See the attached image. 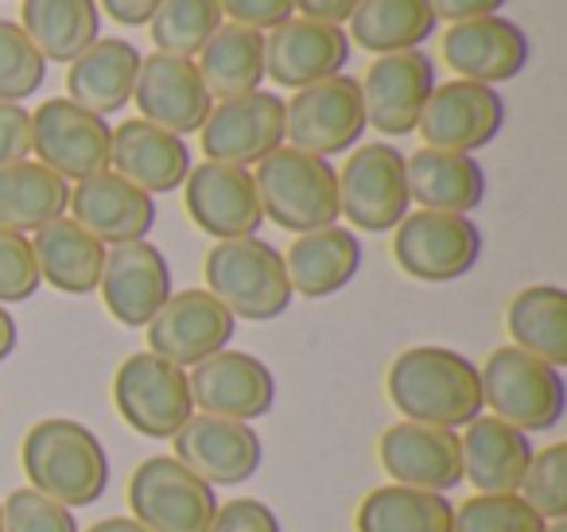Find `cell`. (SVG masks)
<instances>
[{"mask_svg":"<svg viewBox=\"0 0 567 532\" xmlns=\"http://www.w3.org/2000/svg\"><path fill=\"white\" fill-rule=\"evenodd\" d=\"M393 408L412 423L458 431L486 412L482 374L466 354L447 346H412L393 358L385 374Z\"/></svg>","mask_w":567,"mask_h":532,"instance_id":"obj_1","label":"cell"},{"mask_svg":"<svg viewBox=\"0 0 567 532\" xmlns=\"http://www.w3.org/2000/svg\"><path fill=\"white\" fill-rule=\"evenodd\" d=\"M20 462L32 490L55 498L59 505L79 509L94 505L110 485V459L105 447L86 423L51 416L28 428Z\"/></svg>","mask_w":567,"mask_h":532,"instance_id":"obj_2","label":"cell"},{"mask_svg":"<svg viewBox=\"0 0 567 532\" xmlns=\"http://www.w3.org/2000/svg\"><path fill=\"white\" fill-rule=\"evenodd\" d=\"M260 211L268 222L292 234L339 226V172L331 160L300 152L292 144H280L272 156H265L252 172Z\"/></svg>","mask_w":567,"mask_h":532,"instance_id":"obj_3","label":"cell"},{"mask_svg":"<svg viewBox=\"0 0 567 532\" xmlns=\"http://www.w3.org/2000/svg\"><path fill=\"white\" fill-rule=\"evenodd\" d=\"M206 291L234 319L268 323L280 319L292 304V284L284 273V253L260 237L218 242L206 253Z\"/></svg>","mask_w":567,"mask_h":532,"instance_id":"obj_4","label":"cell"},{"mask_svg":"<svg viewBox=\"0 0 567 532\" xmlns=\"http://www.w3.org/2000/svg\"><path fill=\"white\" fill-rule=\"evenodd\" d=\"M482 374V405L497 420L513 423L517 431H551L564 420L567 389L564 374L517 346H497L478 366Z\"/></svg>","mask_w":567,"mask_h":532,"instance_id":"obj_5","label":"cell"},{"mask_svg":"<svg viewBox=\"0 0 567 532\" xmlns=\"http://www.w3.org/2000/svg\"><path fill=\"white\" fill-rule=\"evenodd\" d=\"M113 405L121 420L144 439H172L195 416L187 369L172 366L159 354H128L113 374Z\"/></svg>","mask_w":567,"mask_h":532,"instance_id":"obj_6","label":"cell"},{"mask_svg":"<svg viewBox=\"0 0 567 532\" xmlns=\"http://www.w3.org/2000/svg\"><path fill=\"white\" fill-rule=\"evenodd\" d=\"M218 505L214 485L190 474L175 454H152L128 478L133 521L148 532H206Z\"/></svg>","mask_w":567,"mask_h":532,"instance_id":"obj_7","label":"cell"},{"mask_svg":"<svg viewBox=\"0 0 567 532\" xmlns=\"http://www.w3.org/2000/svg\"><path fill=\"white\" fill-rule=\"evenodd\" d=\"M365 133L362 86L350 74H334L316 86L296 90L292 102H284V141L311 156H342Z\"/></svg>","mask_w":567,"mask_h":532,"instance_id":"obj_8","label":"cell"},{"mask_svg":"<svg viewBox=\"0 0 567 532\" xmlns=\"http://www.w3.org/2000/svg\"><path fill=\"white\" fill-rule=\"evenodd\" d=\"M393 257L412 280L447 284L478 265L482 234L466 214L416 211L393 229Z\"/></svg>","mask_w":567,"mask_h":532,"instance_id":"obj_9","label":"cell"},{"mask_svg":"<svg viewBox=\"0 0 567 532\" xmlns=\"http://www.w3.org/2000/svg\"><path fill=\"white\" fill-rule=\"evenodd\" d=\"M409 180H404V152L393 144H362L350 152L339 172V214L362 234L396 229L409 214Z\"/></svg>","mask_w":567,"mask_h":532,"instance_id":"obj_10","label":"cell"},{"mask_svg":"<svg viewBox=\"0 0 567 532\" xmlns=\"http://www.w3.org/2000/svg\"><path fill=\"white\" fill-rule=\"evenodd\" d=\"M110 121L74 105L71 98H51L32 113V152L66 183L110 172Z\"/></svg>","mask_w":567,"mask_h":532,"instance_id":"obj_11","label":"cell"},{"mask_svg":"<svg viewBox=\"0 0 567 532\" xmlns=\"http://www.w3.org/2000/svg\"><path fill=\"white\" fill-rule=\"evenodd\" d=\"M198 141L210 164H260L284 144V98L272 90H252L229 102H214L210 117L198 129Z\"/></svg>","mask_w":567,"mask_h":532,"instance_id":"obj_12","label":"cell"},{"mask_svg":"<svg viewBox=\"0 0 567 532\" xmlns=\"http://www.w3.org/2000/svg\"><path fill=\"white\" fill-rule=\"evenodd\" d=\"M505 125V102L494 86L482 82H435L424 113H420L416 133L424 136V149L463 152L474 156L486 149Z\"/></svg>","mask_w":567,"mask_h":532,"instance_id":"obj_13","label":"cell"},{"mask_svg":"<svg viewBox=\"0 0 567 532\" xmlns=\"http://www.w3.org/2000/svg\"><path fill=\"white\" fill-rule=\"evenodd\" d=\"M234 330L237 319L206 288L172 291L148 323V350L179 369H195L218 350H229Z\"/></svg>","mask_w":567,"mask_h":532,"instance_id":"obj_14","label":"cell"},{"mask_svg":"<svg viewBox=\"0 0 567 532\" xmlns=\"http://www.w3.org/2000/svg\"><path fill=\"white\" fill-rule=\"evenodd\" d=\"M183 206H187L190 222L218 242L257 237L260 222H265L249 167L210 164V160L190 164L187 180H183Z\"/></svg>","mask_w":567,"mask_h":532,"instance_id":"obj_15","label":"cell"},{"mask_svg":"<svg viewBox=\"0 0 567 532\" xmlns=\"http://www.w3.org/2000/svg\"><path fill=\"white\" fill-rule=\"evenodd\" d=\"M358 86H362L365 125H373L381 136H409L416 133L420 113L435 90V63L420 48L378 55Z\"/></svg>","mask_w":567,"mask_h":532,"instance_id":"obj_16","label":"cell"},{"mask_svg":"<svg viewBox=\"0 0 567 532\" xmlns=\"http://www.w3.org/2000/svg\"><path fill=\"white\" fill-rule=\"evenodd\" d=\"M187 381H190V400L206 416L252 423L272 412L276 377L257 354L218 350L214 358L187 369Z\"/></svg>","mask_w":567,"mask_h":532,"instance_id":"obj_17","label":"cell"},{"mask_svg":"<svg viewBox=\"0 0 567 532\" xmlns=\"http://www.w3.org/2000/svg\"><path fill=\"white\" fill-rule=\"evenodd\" d=\"M175 459L198 474L206 485H241L260 470L265 447L252 423L221 420V416L195 412L172 436Z\"/></svg>","mask_w":567,"mask_h":532,"instance_id":"obj_18","label":"cell"},{"mask_svg":"<svg viewBox=\"0 0 567 532\" xmlns=\"http://www.w3.org/2000/svg\"><path fill=\"white\" fill-rule=\"evenodd\" d=\"M133 102L141 110V121L175 136L198 133L214 110V98L198 74L195 59L164 55V51L141 59Z\"/></svg>","mask_w":567,"mask_h":532,"instance_id":"obj_19","label":"cell"},{"mask_svg":"<svg viewBox=\"0 0 567 532\" xmlns=\"http://www.w3.org/2000/svg\"><path fill=\"white\" fill-rule=\"evenodd\" d=\"M102 304L121 327H148L156 319V311L172 296V268L167 257L156 245L144 242H125L105 249L102 265Z\"/></svg>","mask_w":567,"mask_h":532,"instance_id":"obj_20","label":"cell"},{"mask_svg":"<svg viewBox=\"0 0 567 532\" xmlns=\"http://www.w3.org/2000/svg\"><path fill=\"white\" fill-rule=\"evenodd\" d=\"M350 63V40L339 24H319L308 17H292L265 32V79L276 86L303 90L342 74Z\"/></svg>","mask_w":567,"mask_h":532,"instance_id":"obj_21","label":"cell"},{"mask_svg":"<svg viewBox=\"0 0 567 532\" xmlns=\"http://www.w3.org/2000/svg\"><path fill=\"white\" fill-rule=\"evenodd\" d=\"M381 470L396 485L427 493H451L463 482V459H458V436L432 423L401 420L381 431L378 443Z\"/></svg>","mask_w":567,"mask_h":532,"instance_id":"obj_22","label":"cell"},{"mask_svg":"<svg viewBox=\"0 0 567 532\" xmlns=\"http://www.w3.org/2000/svg\"><path fill=\"white\" fill-rule=\"evenodd\" d=\"M71 222H79L90 237L110 245L144 242L156 226V198L144 195L117 172H97L71 187Z\"/></svg>","mask_w":567,"mask_h":532,"instance_id":"obj_23","label":"cell"},{"mask_svg":"<svg viewBox=\"0 0 567 532\" xmlns=\"http://www.w3.org/2000/svg\"><path fill=\"white\" fill-rule=\"evenodd\" d=\"M443 63L466 82L497 86L525 71L528 40L513 20L505 17H478L451 24L443 32Z\"/></svg>","mask_w":567,"mask_h":532,"instance_id":"obj_24","label":"cell"},{"mask_svg":"<svg viewBox=\"0 0 567 532\" xmlns=\"http://www.w3.org/2000/svg\"><path fill=\"white\" fill-rule=\"evenodd\" d=\"M110 172L141 187L144 195H167V191H179L183 180H187L190 149L183 136L133 117L113 129Z\"/></svg>","mask_w":567,"mask_h":532,"instance_id":"obj_25","label":"cell"},{"mask_svg":"<svg viewBox=\"0 0 567 532\" xmlns=\"http://www.w3.org/2000/svg\"><path fill=\"white\" fill-rule=\"evenodd\" d=\"M141 51L117 35H97L79 59L66 63V98L82 110L110 117L133 102L136 74H141Z\"/></svg>","mask_w":567,"mask_h":532,"instance_id":"obj_26","label":"cell"},{"mask_svg":"<svg viewBox=\"0 0 567 532\" xmlns=\"http://www.w3.org/2000/svg\"><path fill=\"white\" fill-rule=\"evenodd\" d=\"M458 459H463V482H471L474 493H517L533 462V443L513 423L478 416L458 436Z\"/></svg>","mask_w":567,"mask_h":532,"instance_id":"obj_27","label":"cell"},{"mask_svg":"<svg viewBox=\"0 0 567 532\" xmlns=\"http://www.w3.org/2000/svg\"><path fill=\"white\" fill-rule=\"evenodd\" d=\"M362 268V242L347 226L311 229L296 234V242L284 253V273L292 284V296L327 299L342 291Z\"/></svg>","mask_w":567,"mask_h":532,"instance_id":"obj_28","label":"cell"},{"mask_svg":"<svg viewBox=\"0 0 567 532\" xmlns=\"http://www.w3.org/2000/svg\"><path fill=\"white\" fill-rule=\"evenodd\" d=\"M404 180H409V203L420 211L440 214H471L486 195V175L478 160L463 152L420 149L404 156Z\"/></svg>","mask_w":567,"mask_h":532,"instance_id":"obj_29","label":"cell"},{"mask_svg":"<svg viewBox=\"0 0 567 532\" xmlns=\"http://www.w3.org/2000/svg\"><path fill=\"white\" fill-rule=\"evenodd\" d=\"M32 253H35V268H40V280L51 284L55 291H63V296H90V291H97L102 265H105V245L97 237H90L66 214L51 222V226L35 229Z\"/></svg>","mask_w":567,"mask_h":532,"instance_id":"obj_30","label":"cell"},{"mask_svg":"<svg viewBox=\"0 0 567 532\" xmlns=\"http://www.w3.org/2000/svg\"><path fill=\"white\" fill-rule=\"evenodd\" d=\"M66 203H71V183L59 180L40 160L0 167V229L35 234L63 218Z\"/></svg>","mask_w":567,"mask_h":532,"instance_id":"obj_31","label":"cell"},{"mask_svg":"<svg viewBox=\"0 0 567 532\" xmlns=\"http://www.w3.org/2000/svg\"><path fill=\"white\" fill-rule=\"evenodd\" d=\"M513 346L548 366H567V291L559 284H528L505 307Z\"/></svg>","mask_w":567,"mask_h":532,"instance_id":"obj_32","label":"cell"},{"mask_svg":"<svg viewBox=\"0 0 567 532\" xmlns=\"http://www.w3.org/2000/svg\"><path fill=\"white\" fill-rule=\"evenodd\" d=\"M20 28L48 63H71L102 35L97 0H24Z\"/></svg>","mask_w":567,"mask_h":532,"instance_id":"obj_33","label":"cell"},{"mask_svg":"<svg viewBox=\"0 0 567 532\" xmlns=\"http://www.w3.org/2000/svg\"><path fill=\"white\" fill-rule=\"evenodd\" d=\"M198 74L214 102H229L265 82V35L241 24H221L198 51Z\"/></svg>","mask_w":567,"mask_h":532,"instance_id":"obj_34","label":"cell"},{"mask_svg":"<svg viewBox=\"0 0 567 532\" xmlns=\"http://www.w3.org/2000/svg\"><path fill=\"white\" fill-rule=\"evenodd\" d=\"M435 32V12L427 0H358L350 12V35L370 55L416 51Z\"/></svg>","mask_w":567,"mask_h":532,"instance_id":"obj_35","label":"cell"},{"mask_svg":"<svg viewBox=\"0 0 567 532\" xmlns=\"http://www.w3.org/2000/svg\"><path fill=\"white\" fill-rule=\"evenodd\" d=\"M455 505L447 493L412 490V485H378L362 498L354 513L358 532H451Z\"/></svg>","mask_w":567,"mask_h":532,"instance_id":"obj_36","label":"cell"},{"mask_svg":"<svg viewBox=\"0 0 567 532\" xmlns=\"http://www.w3.org/2000/svg\"><path fill=\"white\" fill-rule=\"evenodd\" d=\"M218 28H221L218 0H159V9L148 20L156 51L179 59H195Z\"/></svg>","mask_w":567,"mask_h":532,"instance_id":"obj_37","label":"cell"},{"mask_svg":"<svg viewBox=\"0 0 567 532\" xmlns=\"http://www.w3.org/2000/svg\"><path fill=\"white\" fill-rule=\"evenodd\" d=\"M544 524L520 493H474L455 505L451 532H544Z\"/></svg>","mask_w":567,"mask_h":532,"instance_id":"obj_38","label":"cell"},{"mask_svg":"<svg viewBox=\"0 0 567 532\" xmlns=\"http://www.w3.org/2000/svg\"><path fill=\"white\" fill-rule=\"evenodd\" d=\"M48 79V59L35 51V43L24 35L17 20L0 17V102H24L40 94Z\"/></svg>","mask_w":567,"mask_h":532,"instance_id":"obj_39","label":"cell"},{"mask_svg":"<svg viewBox=\"0 0 567 532\" xmlns=\"http://www.w3.org/2000/svg\"><path fill=\"white\" fill-rule=\"evenodd\" d=\"M517 493L548 524L567 521V443H548L544 451H533Z\"/></svg>","mask_w":567,"mask_h":532,"instance_id":"obj_40","label":"cell"},{"mask_svg":"<svg viewBox=\"0 0 567 532\" xmlns=\"http://www.w3.org/2000/svg\"><path fill=\"white\" fill-rule=\"evenodd\" d=\"M0 516H4V532H82L74 509L59 505L55 498L32 485H20L9 493V501H0Z\"/></svg>","mask_w":567,"mask_h":532,"instance_id":"obj_41","label":"cell"},{"mask_svg":"<svg viewBox=\"0 0 567 532\" xmlns=\"http://www.w3.org/2000/svg\"><path fill=\"white\" fill-rule=\"evenodd\" d=\"M35 291H40V268H35L32 237L0 229V307L24 304Z\"/></svg>","mask_w":567,"mask_h":532,"instance_id":"obj_42","label":"cell"},{"mask_svg":"<svg viewBox=\"0 0 567 532\" xmlns=\"http://www.w3.org/2000/svg\"><path fill=\"white\" fill-rule=\"evenodd\" d=\"M206 532H284L280 516L272 513V505H265L260 498H234L226 505H218L210 529Z\"/></svg>","mask_w":567,"mask_h":532,"instance_id":"obj_43","label":"cell"},{"mask_svg":"<svg viewBox=\"0 0 567 532\" xmlns=\"http://www.w3.org/2000/svg\"><path fill=\"white\" fill-rule=\"evenodd\" d=\"M218 12L226 17V24L252 28L260 35L296 17L292 0H218Z\"/></svg>","mask_w":567,"mask_h":532,"instance_id":"obj_44","label":"cell"},{"mask_svg":"<svg viewBox=\"0 0 567 532\" xmlns=\"http://www.w3.org/2000/svg\"><path fill=\"white\" fill-rule=\"evenodd\" d=\"M32 156V113L17 102H0V167Z\"/></svg>","mask_w":567,"mask_h":532,"instance_id":"obj_45","label":"cell"},{"mask_svg":"<svg viewBox=\"0 0 567 532\" xmlns=\"http://www.w3.org/2000/svg\"><path fill=\"white\" fill-rule=\"evenodd\" d=\"M435 12V20H451V24H463V20L478 17H497V9H505V0H427Z\"/></svg>","mask_w":567,"mask_h":532,"instance_id":"obj_46","label":"cell"},{"mask_svg":"<svg viewBox=\"0 0 567 532\" xmlns=\"http://www.w3.org/2000/svg\"><path fill=\"white\" fill-rule=\"evenodd\" d=\"M97 9L110 20H117V24L141 28V24H148L152 12L159 9V0H97Z\"/></svg>","mask_w":567,"mask_h":532,"instance_id":"obj_47","label":"cell"},{"mask_svg":"<svg viewBox=\"0 0 567 532\" xmlns=\"http://www.w3.org/2000/svg\"><path fill=\"white\" fill-rule=\"evenodd\" d=\"M292 9L308 20H319V24H339L350 20V12L358 9V0H292Z\"/></svg>","mask_w":567,"mask_h":532,"instance_id":"obj_48","label":"cell"},{"mask_svg":"<svg viewBox=\"0 0 567 532\" xmlns=\"http://www.w3.org/2000/svg\"><path fill=\"white\" fill-rule=\"evenodd\" d=\"M17 338H20L17 319L9 315V307H0V361L12 358V350H17Z\"/></svg>","mask_w":567,"mask_h":532,"instance_id":"obj_49","label":"cell"},{"mask_svg":"<svg viewBox=\"0 0 567 532\" xmlns=\"http://www.w3.org/2000/svg\"><path fill=\"white\" fill-rule=\"evenodd\" d=\"M86 532H148L144 524H136L133 516H105V521L90 524Z\"/></svg>","mask_w":567,"mask_h":532,"instance_id":"obj_50","label":"cell"},{"mask_svg":"<svg viewBox=\"0 0 567 532\" xmlns=\"http://www.w3.org/2000/svg\"><path fill=\"white\" fill-rule=\"evenodd\" d=\"M544 532H567V521H551V524H544Z\"/></svg>","mask_w":567,"mask_h":532,"instance_id":"obj_51","label":"cell"},{"mask_svg":"<svg viewBox=\"0 0 567 532\" xmlns=\"http://www.w3.org/2000/svg\"><path fill=\"white\" fill-rule=\"evenodd\" d=\"M0 532H4V516H0Z\"/></svg>","mask_w":567,"mask_h":532,"instance_id":"obj_52","label":"cell"}]
</instances>
